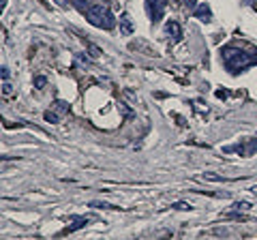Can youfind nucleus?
Segmentation results:
<instances>
[{"label": "nucleus", "mask_w": 257, "mask_h": 240, "mask_svg": "<svg viewBox=\"0 0 257 240\" xmlns=\"http://www.w3.org/2000/svg\"><path fill=\"white\" fill-rule=\"evenodd\" d=\"M223 60H225V65H227L229 69H246V67H251L253 62L257 60V56L253 54H248V52H242V50H236V47H225L223 50Z\"/></svg>", "instance_id": "1"}, {"label": "nucleus", "mask_w": 257, "mask_h": 240, "mask_svg": "<svg viewBox=\"0 0 257 240\" xmlns=\"http://www.w3.org/2000/svg\"><path fill=\"white\" fill-rule=\"evenodd\" d=\"M86 18H88V22H90L92 26L103 28V30H111L114 28V24H116L114 15H111V11L107 9L105 5H92L90 9H88Z\"/></svg>", "instance_id": "2"}, {"label": "nucleus", "mask_w": 257, "mask_h": 240, "mask_svg": "<svg viewBox=\"0 0 257 240\" xmlns=\"http://www.w3.org/2000/svg\"><path fill=\"white\" fill-rule=\"evenodd\" d=\"M165 0H146V9H148V15L152 22H159L161 18H163L165 13Z\"/></svg>", "instance_id": "3"}, {"label": "nucleus", "mask_w": 257, "mask_h": 240, "mask_svg": "<svg viewBox=\"0 0 257 240\" xmlns=\"http://www.w3.org/2000/svg\"><path fill=\"white\" fill-rule=\"evenodd\" d=\"M195 18H199L202 22H206V24H210L212 22V13H210V7L208 5H197L195 7Z\"/></svg>", "instance_id": "4"}, {"label": "nucleus", "mask_w": 257, "mask_h": 240, "mask_svg": "<svg viewBox=\"0 0 257 240\" xmlns=\"http://www.w3.org/2000/svg\"><path fill=\"white\" fill-rule=\"evenodd\" d=\"M165 35L170 37V39H180V37H182L180 24H178V22H167V24H165Z\"/></svg>", "instance_id": "5"}, {"label": "nucleus", "mask_w": 257, "mask_h": 240, "mask_svg": "<svg viewBox=\"0 0 257 240\" xmlns=\"http://www.w3.org/2000/svg\"><path fill=\"white\" fill-rule=\"evenodd\" d=\"M86 223H88V219H86V217H73V219L69 221L67 229H64V234H71V231H75V229L86 227Z\"/></svg>", "instance_id": "6"}, {"label": "nucleus", "mask_w": 257, "mask_h": 240, "mask_svg": "<svg viewBox=\"0 0 257 240\" xmlns=\"http://www.w3.org/2000/svg\"><path fill=\"white\" fill-rule=\"evenodd\" d=\"M120 33L122 35H133V22L126 13L120 15Z\"/></svg>", "instance_id": "7"}, {"label": "nucleus", "mask_w": 257, "mask_h": 240, "mask_svg": "<svg viewBox=\"0 0 257 240\" xmlns=\"http://www.w3.org/2000/svg\"><path fill=\"white\" fill-rule=\"evenodd\" d=\"M73 5H75V7H77V9L82 11V13H88V9H90V7H92L90 3H88V0H73Z\"/></svg>", "instance_id": "8"}, {"label": "nucleus", "mask_w": 257, "mask_h": 240, "mask_svg": "<svg viewBox=\"0 0 257 240\" xmlns=\"http://www.w3.org/2000/svg\"><path fill=\"white\" fill-rule=\"evenodd\" d=\"M234 208H236V210H248V208H251V204H246V202H236Z\"/></svg>", "instance_id": "9"}, {"label": "nucleus", "mask_w": 257, "mask_h": 240, "mask_svg": "<svg viewBox=\"0 0 257 240\" xmlns=\"http://www.w3.org/2000/svg\"><path fill=\"white\" fill-rule=\"evenodd\" d=\"M88 50H90V56H92V58H99V47H96V45H88Z\"/></svg>", "instance_id": "10"}, {"label": "nucleus", "mask_w": 257, "mask_h": 240, "mask_svg": "<svg viewBox=\"0 0 257 240\" xmlns=\"http://www.w3.org/2000/svg\"><path fill=\"white\" fill-rule=\"evenodd\" d=\"M35 84H37V88H45L47 79H45V77H37V79H35Z\"/></svg>", "instance_id": "11"}, {"label": "nucleus", "mask_w": 257, "mask_h": 240, "mask_svg": "<svg viewBox=\"0 0 257 240\" xmlns=\"http://www.w3.org/2000/svg\"><path fill=\"white\" fill-rule=\"evenodd\" d=\"M174 208H178V210H191V206H189V204H184V202L174 204Z\"/></svg>", "instance_id": "12"}, {"label": "nucleus", "mask_w": 257, "mask_h": 240, "mask_svg": "<svg viewBox=\"0 0 257 240\" xmlns=\"http://www.w3.org/2000/svg\"><path fill=\"white\" fill-rule=\"evenodd\" d=\"M184 7H189V9H195L197 7V0H182Z\"/></svg>", "instance_id": "13"}, {"label": "nucleus", "mask_w": 257, "mask_h": 240, "mask_svg": "<svg viewBox=\"0 0 257 240\" xmlns=\"http://www.w3.org/2000/svg\"><path fill=\"white\" fill-rule=\"evenodd\" d=\"M69 3H73V0H56V5H60V7H67Z\"/></svg>", "instance_id": "14"}, {"label": "nucleus", "mask_w": 257, "mask_h": 240, "mask_svg": "<svg viewBox=\"0 0 257 240\" xmlns=\"http://www.w3.org/2000/svg\"><path fill=\"white\" fill-rule=\"evenodd\" d=\"M244 3H255V0H244Z\"/></svg>", "instance_id": "15"}, {"label": "nucleus", "mask_w": 257, "mask_h": 240, "mask_svg": "<svg viewBox=\"0 0 257 240\" xmlns=\"http://www.w3.org/2000/svg\"><path fill=\"white\" fill-rule=\"evenodd\" d=\"M255 7H257V3H255Z\"/></svg>", "instance_id": "16"}]
</instances>
